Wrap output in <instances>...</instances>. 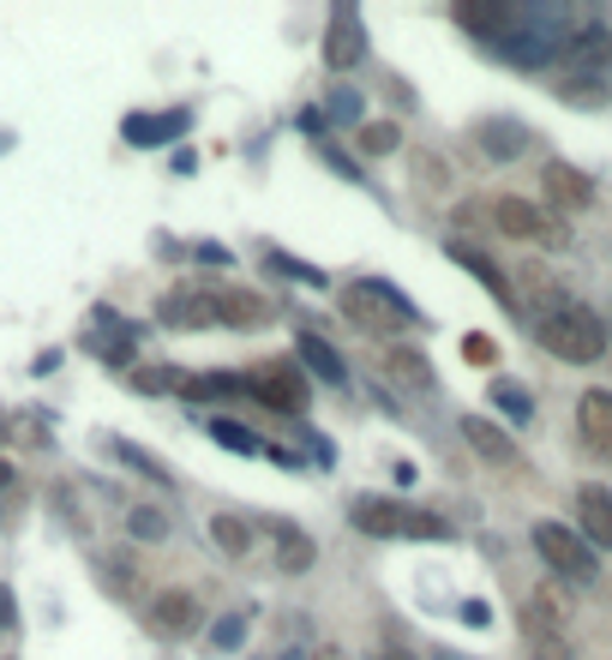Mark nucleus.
Wrapping results in <instances>:
<instances>
[{
  "mask_svg": "<svg viewBox=\"0 0 612 660\" xmlns=\"http://www.w3.org/2000/svg\"><path fill=\"white\" fill-rule=\"evenodd\" d=\"M157 319L174 325V330H211L216 325V288L211 283L204 288H174V295H162Z\"/></svg>",
  "mask_w": 612,
  "mask_h": 660,
  "instance_id": "12",
  "label": "nucleus"
},
{
  "mask_svg": "<svg viewBox=\"0 0 612 660\" xmlns=\"http://www.w3.org/2000/svg\"><path fill=\"white\" fill-rule=\"evenodd\" d=\"M7 630H19V601H12V589L0 582V637H7Z\"/></svg>",
  "mask_w": 612,
  "mask_h": 660,
  "instance_id": "33",
  "label": "nucleus"
},
{
  "mask_svg": "<svg viewBox=\"0 0 612 660\" xmlns=\"http://www.w3.org/2000/svg\"><path fill=\"white\" fill-rule=\"evenodd\" d=\"M247 397H259L264 409H276V414H306V402H313V385L295 373V366H259V373L247 378Z\"/></svg>",
  "mask_w": 612,
  "mask_h": 660,
  "instance_id": "6",
  "label": "nucleus"
},
{
  "mask_svg": "<svg viewBox=\"0 0 612 660\" xmlns=\"http://www.w3.org/2000/svg\"><path fill=\"white\" fill-rule=\"evenodd\" d=\"M451 19L463 24L468 36H480V43H510V31H517L522 7H505V0H463V7H451Z\"/></svg>",
  "mask_w": 612,
  "mask_h": 660,
  "instance_id": "8",
  "label": "nucleus"
},
{
  "mask_svg": "<svg viewBox=\"0 0 612 660\" xmlns=\"http://www.w3.org/2000/svg\"><path fill=\"white\" fill-rule=\"evenodd\" d=\"M349 523L361 535H378V540H451V523L432 511H415L403 499H354L349 504Z\"/></svg>",
  "mask_w": 612,
  "mask_h": 660,
  "instance_id": "2",
  "label": "nucleus"
},
{
  "mask_svg": "<svg viewBox=\"0 0 612 660\" xmlns=\"http://www.w3.org/2000/svg\"><path fill=\"white\" fill-rule=\"evenodd\" d=\"M522 613H534V618H541V625L565 630V625H570V594L558 589V582H541V589L529 594V606H522Z\"/></svg>",
  "mask_w": 612,
  "mask_h": 660,
  "instance_id": "22",
  "label": "nucleus"
},
{
  "mask_svg": "<svg viewBox=\"0 0 612 660\" xmlns=\"http://www.w3.org/2000/svg\"><path fill=\"white\" fill-rule=\"evenodd\" d=\"M301 361L313 366L325 385H342V378H349V373H342V361H337V349H325L318 337H301Z\"/></svg>",
  "mask_w": 612,
  "mask_h": 660,
  "instance_id": "24",
  "label": "nucleus"
},
{
  "mask_svg": "<svg viewBox=\"0 0 612 660\" xmlns=\"http://www.w3.org/2000/svg\"><path fill=\"white\" fill-rule=\"evenodd\" d=\"M211 439L216 444H235V451H259V439H252L240 421H211Z\"/></svg>",
  "mask_w": 612,
  "mask_h": 660,
  "instance_id": "29",
  "label": "nucleus"
},
{
  "mask_svg": "<svg viewBox=\"0 0 612 660\" xmlns=\"http://www.w3.org/2000/svg\"><path fill=\"white\" fill-rule=\"evenodd\" d=\"M145 625L157 630L162 642H186V637H199L204 613H199V601L186 589H157L150 606H145Z\"/></svg>",
  "mask_w": 612,
  "mask_h": 660,
  "instance_id": "7",
  "label": "nucleus"
},
{
  "mask_svg": "<svg viewBox=\"0 0 612 660\" xmlns=\"http://www.w3.org/2000/svg\"><path fill=\"white\" fill-rule=\"evenodd\" d=\"M565 72L577 79V72H607L612 67V24H582V31H570V43H565Z\"/></svg>",
  "mask_w": 612,
  "mask_h": 660,
  "instance_id": "11",
  "label": "nucleus"
},
{
  "mask_svg": "<svg viewBox=\"0 0 612 660\" xmlns=\"http://www.w3.org/2000/svg\"><path fill=\"white\" fill-rule=\"evenodd\" d=\"M102 577H109L114 594H133L138 589V565H126V558H102Z\"/></svg>",
  "mask_w": 612,
  "mask_h": 660,
  "instance_id": "27",
  "label": "nucleus"
},
{
  "mask_svg": "<svg viewBox=\"0 0 612 660\" xmlns=\"http://www.w3.org/2000/svg\"><path fill=\"white\" fill-rule=\"evenodd\" d=\"M133 385L145 390V397H157V390H169V385H186L181 373H169V366H145V373H133Z\"/></svg>",
  "mask_w": 612,
  "mask_h": 660,
  "instance_id": "28",
  "label": "nucleus"
},
{
  "mask_svg": "<svg viewBox=\"0 0 612 660\" xmlns=\"http://www.w3.org/2000/svg\"><path fill=\"white\" fill-rule=\"evenodd\" d=\"M475 145L487 150L492 162H517L522 150L534 145V133L522 121H505V114H487V121H475Z\"/></svg>",
  "mask_w": 612,
  "mask_h": 660,
  "instance_id": "13",
  "label": "nucleus"
},
{
  "mask_svg": "<svg viewBox=\"0 0 612 660\" xmlns=\"http://www.w3.org/2000/svg\"><path fill=\"white\" fill-rule=\"evenodd\" d=\"M271 540H276V577H306L313 570V558H318V547H313V535H306L301 523H271Z\"/></svg>",
  "mask_w": 612,
  "mask_h": 660,
  "instance_id": "15",
  "label": "nucleus"
},
{
  "mask_svg": "<svg viewBox=\"0 0 612 660\" xmlns=\"http://www.w3.org/2000/svg\"><path fill=\"white\" fill-rule=\"evenodd\" d=\"M577 433L594 456H612V390H582L577 402Z\"/></svg>",
  "mask_w": 612,
  "mask_h": 660,
  "instance_id": "14",
  "label": "nucleus"
},
{
  "mask_svg": "<svg viewBox=\"0 0 612 660\" xmlns=\"http://www.w3.org/2000/svg\"><path fill=\"white\" fill-rule=\"evenodd\" d=\"M361 48H366L361 19H354V12H337V19H330V31H325V67L349 72L354 60H361Z\"/></svg>",
  "mask_w": 612,
  "mask_h": 660,
  "instance_id": "18",
  "label": "nucleus"
},
{
  "mask_svg": "<svg viewBox=\"0 0 612 660\" xmlns=\"http://www.w3.org/2000/svg\"><path fill=\"white\" fill-rule=\"evenodd\" d=\"M558 96H565V103H577V109H601L607 96H601V79H565L558 84Z\"/></svg>",
  "mask_w": 612,
  "mask_h": 660,
  "instance_id": "26",
  "label": "nucleus"
},
{
  "mask_svg": "<svg viewBox=\"0 0 612 660\" xmlns=\"http://www.w3.org/2000/svg\"><path fill=\"white\" fill-rule=\"evenodd\" d=\"M354 145H361V157H390V150L403 145L397 121H366L361 133H354Z\"/></svg>",
  "mask_w": 612,
  "mask_h": 660,
  "instance_id": "23",
  "label": "nucleus"
},
{
  "mask_svg": "<svg viewBox=\"0 0 612 660\" xmlns=\"http://www.w3.org/2000/svg\"><path fill=\"white\" fill-rule=\"evenodd\" d=\"M541 349L553 354V361H565V366H594V361H607L612 354V337H607V319L594 307H565V312H553V319H541Z\"/></svg>",
  "mask_w": 612,
  "mask_h": 660,
  "instance_id": "1",
  "label": "nucleus"
},
{
  "mask_svg": "<svg viewBox=\"0 0 612 660\" xmlns=\"http://www.w3.org/2000/svg\"><path fill=\"white\" fill-rule=\"evenodd\" d=\"M577 535L589 540V547H612V492L607 487L577 492Z\"/></svg>",
  "mask_w": 612,
  "mask_h": 660,
  "instance_id": "17",
  "label": "nucleus"
},
{
  "mask_svg": "<svg viewBox=\"0 0 612 660\" xmlns=\"http://www.w3.org/2000/svg\"><path fill=\"white\" fill-rule=\"evenodd\" d=\"M342 312H349L366 337H390L397 325H415L420 319V312L408 307L390 283H349V288H342Z\"/></svg>",
  "mask_w": 612,
  "mask_h": 660,
  "instance_id": "4",
  "label": "nucleus"
},
{
  "mask_svg": "<svg viewBox=\"0 0 612 660\" xmlns=\"http://www.w3.org/2000/svg\"><path fill=\"white\" fill-rule=\"evenodd\" d=\"M330 114H342V121H354V114H361V96H354V91H330Z\"/></svg>",
  "mask_w": 612,
  "mask_h": 660,
  "instance_id": "34",
  "label": "nucleus"
},
{
  "mask_svg": "<svg viewBox=\"0 0 612 660\" xmlns=\"http://www.w3.org/2000/svg\"><path fill=\"white\" fill-rule=\"evenodd\" d=\"M373 660H420V655H408V649H373Z\"/></svg>",
  "mask_w": 612,
  "mask_h": 660,
  "instance_id": "35",
  "label": "nucleus"
},
{
  "mask_svg": "<svg viewBox=\"0 0 612 660\" xmlns=\"http://www.w3.org/2000/svg\"><path fill=\"white\" fill-rule=\"evenodd\" d=\"M492 228L505 240H529V247H570V228H558V217H546L541 205H529L517 193L492 198Z\"/></svg>",
  "mask_w": 612,
  "mask_h": 660,
  "instance_id": "5",
  "label": "nucleus"
},
{
  "mask_svg": "<svg viewBox=\"0 0 612 660\" xmlns=\"http://www.w3.org/2000/svg\"><path fill=\"white\" fill-rule=\"evenodd\" d=\"M169 511H162V504H133V511H126V535L138 540V547H162V540H169Z\"/></svg>",
  "mask_w": 612,
  "mask_h": 660,
  "instance_id": "21",
  "label": "nucleus"
},
{
  "mask_svg": "<svg viewBox=\"0 0 612 660\" xmlns=\"http://www.w3.org/2000/svg\"><path fill=\"white\" fill-rule=\"evenodd\" d=\"M492 397H499V409H505V414H517V421H529V397H522V390H510V385H492Z\"/></svg>",
  "mask_w": 612,
  "mask_h": 660,
  "instance_id": "31",
  "label": "nucleus"
},
{
  "mask_svg": "<svg viewBox=\"0 0 612 660\" xmlns=\"http://www.w3.org/2000/svg\"><path fill=\"white\" fill-rule=\"evenodd\" d=\"M240 637H247V618H223V625L211 630V649H235Z\"/></svg>",
  "mask_w": 612,
  "mask_h": 660,
  "instance_id": "30",
  "label": "nucleus"
},
{
  "mask_svg": "<svg viewBox=\"0 0 612 660\" xmlns=\"http://www.w3.org/2000/svg\"><path fill=\"white\" fill-rule=\"evenodd\" d=\"M211 547L223 558H247L252 553V523L240 511H216L211 516Z\"/></svg>",
  "mask_w": 612,
  "mask_h": 660,
  "instance_id": "20",
  "label": "nucleus"
},
{
  "mask_svg": "<svg viewBox=\"0 0 612 660\" xmlns=\"http://www.w3.org/2000/svg\"><path fill=\"white\" fill-rule=\"evenodd\" d=\"M541 193L553 198V210H565V217H577V210L594 205V181L577 169V162H546V169H541Z\"/></svg>",
  "mask_w": 612,
  "mask_h": 660,
  "instance_id": "9",
  "label": "nucleus"
},
{
  "mask_svg": "<svg viewBox=\"0 0 612 660\" xmlns=\"http://www.w3.org/2000/svg\"><path fill=\"white\" fill-rule=\"evenodd\" d=\"M529 540H534V553L546 558L553 577H570V582H594V577H601V558H594V547L577 535V528L558 523V516H541V523L529 528Z\"/></svg>",
  "mask_w": 612,
  "mask_h": 660,
  "instance_id": "3",
  "label": "nucleus"
},
{
  "mask_svg": "<svg viewBox=\"0 0 612 660\" xmlns=\"http://www.w3.org/2000/svg\"><path fill=\"white\" fill-rule=\"evenodd\" d=\"M492 354H499V349H492L487 337H468L463 342V361H475V366H492Z\"/></svg>",
  "mask_w": 612,
  "mask_h": 660,
  "instance_id": "32",
  "label": "nucleus"
},
{
  "mask_svg": "<svg viewBox=\"0 0 612 660\" xmlns=\"http://www.w3.org/2000/svg\"><path fill=\"white\" fill-rule=\"evenodd\" d=\"M463 444L480 456V463H492V468H522L517 439H510L499 421H487V414H463Z\"/></svg>",
  "mask_w": 612,
  "mask_h": 660,
  "instance_id": "10",
  "label": "nucleus"
},
{
  "mask_svg": "<svg viewBox=\"0 0 612 660\" xmlns=\"http://www.w3.org/2000/svg\"><path fill=\"white\" fill-rule=\"evenodd\" d=\"M12 480H19V475H12V463H0V492H7Z\"/></svg>",
  "mask_w": 612,
  "mask_h": 660,
  "instance_id": "36",
  "label": "nucleus"
},
{
  "mask_svg": "<svg viewBox=\"0 0 612 660\" xmlns=\"http://www.w3.org/2000/svg\"><path fill=\"white\" fill-rule=\"evenodd\" d=\"M271 319V300L252 295V288H216V325H264Z\"/></svg>",
  "mask_w": 612,
  "mask_h": 660,
  "instance_id": "19",
  "label": "nucleus"
},
{
  "mask_svg": "<svg viewBox=\"0 0 612 660\" xmlns=\"http://www.w3.org/2000/svg\"><path fill=\"white\" fill-rule=\"evenodd\" d=\"M522 283H529V295H534V300H541V307H546V319L570 307V300L558 295V276H553V271H522Z\"/></svg>",
  "mask_w": 612,
  "mask_h": 660,
  "instance_id": "25",
  "label": "nucleus"
},
{
  "mask_svg": "<svg viewBox=\"0 0 612 660\" xmlns=\"http://www.w3.org/2000/svg\"><path fill=\"white\" fill-rule=\"evenodd\" d=\"M385 373L397 378L403 390H420V397L439 390V373H432V361L415 349V342H390V349H385Z\"/></svg>",
  "mask_w": 612,
  "mask_h": 660,
  "instance_id": "16",
  "label": "nucleus"
}]
</instances>
